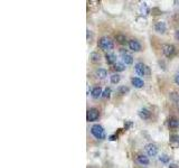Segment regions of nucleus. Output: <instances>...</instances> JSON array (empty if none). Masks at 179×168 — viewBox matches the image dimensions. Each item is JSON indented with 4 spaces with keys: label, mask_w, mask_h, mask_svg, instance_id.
Segmentation results:
<instances>
[{
    "label": "nucleus",
    "mask_w": 179,
    "mask_h": 168,
    "mask_svg": "<svg viewBox=\"0 0 179 168\" xmlns=\"http://www.w3.org/2000/svg\"><path fill=\"white\" fill-rule=\"evenodd\" d=\"M91 134L94 138L99 139V140H103L105 139L107 135H105V130L104 128L100 125H94L93 127L91 128Z\"/></svg>",
    "instance_id": "nucleus-1"
},
{
    "label": "nucleus",
    "mask_w": 179,
    "mask_h": 168,
    "mask_svg": "<svg viewBox=\"0 0 179 168\" xmlns=\"http://www.w3.org/2000/svg\"><path fill=\"white\" fill-rule=\"evenodd\" d=\"M99 47L101 48L102 51H105V52H109V51H112L114 48V44L109 37H102L100 38L99 43H97Z\"/></svg>",
    "instance_id": "nucleus-2"
},
{
    "label": "nucleus",
    "mask_w": 179,
    "mask_h": 168,
    "mask_svg": "<svg viewBox=\"0 0 179 168\" xmlns=\"http://www.w3.org/2000/svg\"><path fill=\"white\" fill-rule=\"evenodd\" d=\"M134 69H136V73L140 76H144V75H149L150 74V69L144 65L143 63H137L134 65Z\"/></svg>",
    "instance_id": "nucleus-3"
},
{
    "label": "nucleus",
    "mask_w": 179,
    "mask_h": 168,
    "mask_svg": "<svg viewBox=\"0 0 179 168\" xmlns=\"http://www.w3.org/2000/svg\"><path fill=\"white\" fill-rule=\"evenodd\" d=\"M100 117V111L95 108H91V109L87 111V115H86V120L88 122H93V121L97 120Z\"/></svg>",
    "instance_id": "nucleus-4"
},
{
    "label": "nucleus",
    "mask_w": 179,
    "mask_h": 168,
    "mask_svg": "<svg viewBox=\"0 0 179 168\" xmlns=\"http://www.w3.org/2000/svg\"><path fill=\"white\" fill-rule=\"evenodd\" d=\"M162 52L163 54H165V56L171 57V56L176 53V47H175L174 45H171V44H166V45L162 46Z\"/></svg>",
    "instance_id": "nucleus-5"
},
{
    "label": "nucleus",
    "mask_w": 179,
    "mask_h": 168,
    "mask_svg": "<svg viewBox=\"0 0 179 168\" xmlns=\"http://www.w3.org/2000/svg\"><path fill=\"white\" fill-rule=\"evenodd\" d=\"M144 149H146V152L149 157H155L158 154V147L155 144H148Z\"/></svg>",
    "instance_id": "nucleus-6"
},
{
    "label": "nucleus",
    "mask_w": 179,
    "mask_h": 168,
    "mask_svg": "<svg viewBox=\"0 0 179 168\" xmlns=\"http://www.w3.org/2000/svg\"><path fill=\"white\" fill-rule=\"evenodd\" d=\"M120 53H121V55H122L123 64H126V65H131V64H133V57H132V55L128 54L126 51H123V49H121Z\"/></svg>",
    "instance_id": "nucleus-7"
},
{
    "label": "nucleus",
    "mask_w": 179,
    "mask_h": 168,
    "mask_svg": "<svg viewBox=\"0 0 179 168\" xmlns=\"http://www.w3.org/2000/svg\"><path fill=\"white\" fill-rule=\"evenodd\" d=\"M129 48L133 52H140L141 51V44L138 42L137 39H130L128 42Z\"/></svg>",
    "instance_id": "nucleus-8"
},
{
    "label": "nucleus",
    "mask_w": 179,
    "mask_h": 168,
    "mask_svg": "<svg viewBox=\"0 0 179 168\" xmlns=\"http://www.w3.org/2000/svg\"><path fill=\"white\" fill-rule=\"evenodd\" d=\"M155 30L158 33V34H165L167 30V26H166V23L163 22H158L156 23L155 25Z\"/></svg>",
    "instance_id": "nucleus-9"
},
{
    "label": "nucleus",
    "mask_w": 179,
    "mask_h": 168,
    "mask_svg": "<svg viewBox=\"0 0 179 168\" xmlns=\"http://www.w3.org/2000/svg\"><path fill=\"white\" fill-rule=\"evenodd\" d=\"M137 163L139 164V165L141 166H147L149 165V158L147 157V156L144 155H138L137 156Z\"/></svg>",
    "instance_id": "nucleus-10"
},
{
    "label": "nucleus",
    "mask_w": 179,
    "mask_h": 168,
    "mask_svg": "<svg viewBox=\"0 0 179 168\" xmlns=\"http://www.w3.org/2000/svg\"><path fill=\"white\" fill-rule=\"evenodd\" d=\"M138 115H139L140 119H142V120H148L150 118V115H151V112L148 109H140Z\"/></svg>",
    "instance_id": "nucleus-11"
},
{
    "label": "nucleus",
    "mask_w": 179,
    "mask_h": 168,
    "mask_svg": "<svg viewBox=\"0 0 179 168\" xmlns=\"http://www.w3.org/2000/svg\"><path fill=\"white\" fill-rule=\"evenodd\" d=\"M105 61H107V63L109 65H114L115 63H118L117 62V56L114 54H110V53L105 55Z\"/></svg>",
    "instance_id": "nucleus-12"
},
{
    "label": "nucleus",
    "mask_w": 179,
    "mask_h": 168,
    "mask_svg": "<svg viewBox=\"0 0 179 168\" xmlns=\"http://www.w3.org/2000/svg\"><path fill=\"white\" fill-rule=\"evenodd\" d=\"M102 94H103V92H102V89L100 86H95L91 92V95L93 99H99L100 96H102Z\"/></svg>",
    "instance_id": "nucleus-13"
},
{
    "label": "nucleus",
    "mask_w": 179,
    "mask_h": 168,
    "mask_svg": "<svg viewBox=\"0 0 179 168\" xmlns=\"http://www.w3.org/2000/svg\"><path fill=\"white\" fill-rule=\"evenodd\" d=\"M168 125L170 129H177L179 127V120L176 117H171L168 121Z\"/></svg>",
    "instance_id": "nucleus-14"
},
{
    "label": "nucleus",
    "mask_w": 179,
    "mask_h": 168,
    "mask_svg": "<svg viewBox=\"0 0 179 168\" xmlns=\"http://www.w3.org/2000/svg\"><path fill=\"white\" fill-rule=\"evenodd\" d=\"M131 83H132V85H133L134 88H137V89H141L142 86L144 85L143 81H142L140 78H132L131 79Z\"/></svg>",
    "instance_id": "nucleus-15"
},
{
    "label": "nucleus",
    "mask_w": 179,
    "mask_h": 168,
    "mask_svg": "<svg viewBox=\"0 0 179 168\" xmlns=\"http://www.w3.org/2000/svg\"><path fill=\"white\" fill-rule=\"evenodd\" d=\"M95 75L99 79H105L107 75V69H97L95 71Z\"/></svg>",
    "instance_id": "nucleus-16"
},
{
    "label": "nucleus",
    "mask_w": 179,
    "mask_h": 168,
    "mask_svg": "<svg viewBox=\"0 0 179 168\" xmlns=\"http://www.w3.org/2000/svg\"><path fill=\"white\" fill-rule=\"evenodd\" d=\"M90 59H91L92 63H99L100 59H101V56H100L99 53L93 52V53H91V55H90Z\"/></svg>",
    "instance_id": "nucleus-17"
},
{
    "label": "nucleus",
    "mask_w": 179,
    "mask_h": 168,
    "mask_svg": "<svg viewBox=\"0 0 179 168\" xmlns=\"http://www.w3.org/2000/svg\"><path fill=\"white\" fill-rule=\"evenodd\" d=\"M113 69H114V71H117V72H123V71H124V69H126V65L123 64V63H115L114 64V67H113Z\"/></svg>",
    "instance_id": "nucleus-18"
},
{
    "label": "nucleus",
    "mask_w": 179,
    "mask_h": 168,
    "mask_svg": "<svg viewBox=\"0 0 179 168\" xmlns=\"http://www.w3.org/2000/svg\"><path fill=\"white\" fill-rule=\"evenodd\" d=\"M110 80H111V83H112V84H118V83L120 82L121 78L119 74H112L110 76Z\"/></svg>",
    "instance_id": "nucleus-19"
},
{
    "label": "nucleus",
    "mask_w": 179,
    "mask_h": 168,
    "mask_svg": "<svg viewBox=\"0 0 179 168\" xmlns=\"http://www.w3.org/2000/svg\"><path fill=\"white\" fill-rule=\"evenodd\" d=\"M115 39L118 40V43H120V44H126L127 43L126 36H124V35H122V34L117 35V36H115Z\"/></svg>",
    "instance_id": "nucleus-20"
},
{
    "label": "nucleus",
    "mask_w": 179,
    "mask_h": 168,
    "mask_svg": "<svg viewBox=\"0 0 179 168\" xmlns=\"http://www.w3.org/2000/svg\"><path fill=\"white\" fill-rule=\"evenodd\" d=\"M129 92V88H127V86H120V88L118 89V93L120 94V95H123V94H126Z\"/></svg>",
    "instance_id": "nucleus-21"
},
{
    "label": "nucleus",
    "mask_w": 179,
    "mask_h": 168,
    "mask_svg": "<svg viewBox=\"0 0 179 168\" xmlns=\"http://www.w3.org/2000/svg\"><path fill=\"white\" fill-rule=\"evenodd\" d=\"M110 95H111V89H110V88H107L104 91H103V94H102V98H104V99H107V98H110Z\"/></svg>",
    "instance_id": "nucleus-22"
},
{
    "label": "nucleus",
    "mask_w": 179,
    "mask_h": 168,
    "mask_svg": "<svg viewBox=\"0 0 179 168\" xmlns=\"http://www.w3.org/2000/svg\"><path fill=\"white\" fill-rule=\"evenodd\" d=\"M159 160H160L161 163H165L167 164L169 161V157L167 155H161L160 157H159Z\"/></svg>",
    "instance_id": "nucleus-23"
},
{
    "label": "nucleus",
    "mask_w": 179,
    "mask_h": 168,
    "mask_svg": "<svg viewBox=\"0 0 179 168\" xmlns=\"http://www.w3.org/2000/svg\"><path fill=\"white\" fill-rule=\"evenodd\" d=\"M141 13L142 15H147L148 13H149V10H148V7L146 3H142L141 5Z\"/></svg>",
    "instance_id": "nucleus-24"
},
{
    "label": "nucleus",
    "mask_w": 179,
    "mask_h": 168,
    "mask_svg": "<svg viewBox=\"0 0 179 168\" xmlns=\"http://www.w3.org/2000/svg\"><path fill=\"white\" fill-rule=\"evenodd\" d=\"M92 38H93V35H92V32H91V30H87V40H88V42H91Z\"/></svg>",
    "instance_id": "nucleus-25"
},
{
    "label": "nucleus",
    "mask_w": 179,
    "mask_h": 168,
    "mask_svg": "<svg viewBox=\"0 0 179 168\" xmlns=\"http://www.w3.org/2000/svg\"><path fill=\"white\" fill-rule=\"evenodd\" d=\"M132 125V122H130V121H128V122H126L124 123V128H126V130H128L130 127Z\"/></svg>",
    "instance_id": "nucleus-26"
},
{
    "label": "nucleus",
    "mask_w": 179,
    "mask_h": 168,
    "mask_svg": "<svg viewBox=\"0 0 179 168\" xmlns=\"http://www.w3.org/2000/svg\"><path fill=\"white\" fill-rule=\"evenodd\" d=\"M175 82H176L177 85H179V72L176 74V76H175Z\"/></svg>",
    "instance_id": "nucleus-27"
},
{
    "label": "nucleus",
    "mask_w": 179,
    "mask_h": 168,
    "mask_svg": "<svg viewBox=\"0 0 179 168\" xmlns=\"http://www.w3.org/2000/svg\"><path fill=\"white\" fill-rule=\"evenodd\" d=\"M117 138H118V137L115 136V135H112V136L109 137V140H111V141H114V140H117Z\"/></svg>",
    "instance_id": "nucleus-28"
},
{
    "label": "nucleus",
    "mask_w": 179,
    "mask_h": 168,
    "mask_svg": "<svg viewBox=\"0 0 179 168\" xmlns=\"http://www.w3.org/2000/svg\"><path fill=\"white\" fill-rule=\"evenodd\" d=\"M169 168H179V166L176 165V164H170V165H169Z\"/></svg>",
    "instance_id": "nucleus-29"
},
{
    "label": "nucleus",
    "mask_w": 179,
    "mask_h": 168,
    "mask_svg": "<svg viewBox=\"0 0 179 168\" xmlns=\"http://www.w3.org/2000/svg\"><path fill=\"white\" fill-rule=\"evenodd\" d=\"M175 37H176L177 40H179V30H177V32L175 33Z\"/></svg>",
    "instance_id": "nucleus-30"
},
{
    "label": "nucleus",
    "mask_w": 179,
    "mask_h": 168,
    "mask_svg": "<svg viewBox=\"0 0 179 168\" xmlns=\"http://www.w3.org/2000/svg\"><path fill=\"white\" fill-rule=\"evenodd\" d=\"M176 105H177V108H178V110H179V101L176 102Z\"/></svg>",
    "instance_id": "nucleus-31"
},
{
    "label": "nucleus",
    "mask_w": 179,
    "mask_h": 168,
    "mask_svg": "<svg viewBox=\"0 0 179 168\" xmlns=\"http://www.w3.org/2000/svg\"><path fill=\"white\" fill-rule=\"evenodd\" d=\"M141 168H144V167H141Z\"/></svg>",
    "instance_id": "nucleus-32"
}]
</instances>
